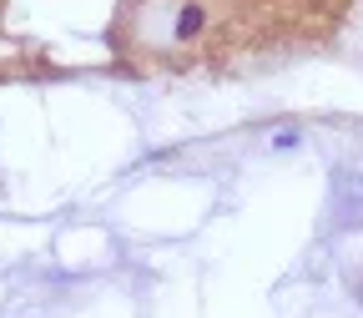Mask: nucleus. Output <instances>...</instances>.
<instances>
[{
	"instance_id": "nucleus-1",
	"label": "nucleus",
	"mask_w": 363,
	"mask_h": 318,
	"mask_svg": "<svg viewBox=\"0 0 363 318\" xmlns=\"http://www.w3.org/2000/svg\"><path fill=\"white\" fill-rule=\"evenodd\" d=\"M197 26H202V11H197V6H187V11L177 16V35H192Z\"/></svg>"
},
{
	"instance_id": "nucleus-2",
	"label": "nucleus",
	"mask_w": 363,
	"mask_h": 318,
	"mask_svg": "<svg viewBox=\"0 0 363 318\" xmlns=\"http://www.w3.org/2000/svg\"><path fill=\"white\" fill-rule=\"evenodd\" d=\"M358 303H363V288H358Z\"/></svg>"
}]
</instances>
